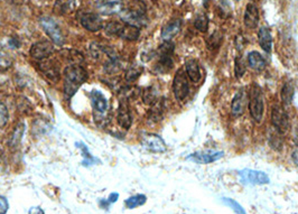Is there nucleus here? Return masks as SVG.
Wrapping results in <instances>:
<instances>
[{"instance_id": "1", "label": "nucleus", "mask_w": 298, "mask_h": 214, "mask_svg": "<svg viewBox=\"0 0 298 214\" xmlns=\"http://www.w3.org/2000/svg\"><path fill=\"white\" fill-rule=\"evenodd\" d=\"M64 93L72 97L87 80V72L79 64H71L64 70Z\"/></svg>"}, {"instance_id": "2", "label": "nucleus", "mask_w": 298, "mask_h": 214, "mask_svg": "<svg viewBox=\"0 0 298 214\" xmlns=\"http://www.w3.org/2000/svg\"><path fill=\"white\" fill-rule=\"evenodd\" d=\"M121 19L126 24L134 25L137 27H142L147 24L146 17V5L141 0H132L127 8L121 12Z\"/></svg>"}, {"instance_id": "3", "label": "nucleus", "mask_w": 298, "mask_h": 214, "mask_svg": "<svg viewBox=\"0 0 298 214\" xmlns=\"http://www.w3.org/2000/svg\"><path fill=\"white\" fill-rule=\"evenodd\" d=\"M91 104L93 108V117L98 126H106L108 124L109 102L100 91L93 90L90 93Z\"/></svg>"}, {"instance_id": "4", "label": "nucleus", "mask_w": 298, "mask_h": 214, "mask_svg": "<svg viewBox=\"0 0 298 214\" xmlns=\"http://www.w3.org/2000/svg\"><path fill=\"white\" fill-rule=\"evenodd\" d=\"M249 110L252 119L260 123L264 112V99L261 87L258 84H252L249 93Z\"/></svg>"}, {"instance_id": "5", "label": "nucleus", "mask_w": 298, "mask_h": 214, "mask_svg": "<svg viewBox=\"0 0 298 214\" xmlns=\"http://www.w3.org/2000/svg\"><path fill=\"white\" fill-rule=\"evenodd\" d=\"M173 52H174V44L170 41H166L161 47L158 48V62L156 64L155 70L158 73H167L173 68Z\"/></svg>"}, {"instance_id": "6", "label": "nucleus", "mask_w": 298, "mask_h": 214, "mask_svg": "<svg viewBox=\"0 0 298 214\" xmlns=\"http://www.w3.org/2000/svg\"><path fill=\"white\" fill-rule=\"evenodd\" d=\"M173 92L175 99L180 103L184 102L185 99L187 98L190 93V83L187 74L183 69H178L177 72L175 73L174 80H173Z\"/></svg>"}, {"instance_id": "7", "label": "nucleus", "mask_w": 298, "mask_h": 214, "mask_svg": "<svg viewBox=\"0 0 298 214\" xmlns=\"http://www.w3.org/2000/svg\"><path fill=\"white\" fill-rule=\"evenodd\" d=\"M40 23L43 30L46 33V35L51 38L54 44H56L58 46H62L65 38L62 34V30H61L59 26L56 24V21L49 17H42L40 19Z\"/></svg>"}, {"instance_id": "8", "label": "nucleus", "mask_w": 298, "mask_h": 214, "mask_svg": "<svg viewBox=\"0 0 298 214\" xmlns=\"http://www.w3.org/2000/svg\"><path fill=\"white\" fill-rule=\"evenodd\" d=\"M140 144L143 148L152 152L162 154L167 149L166 144L161 136L156 134H143L140 137Z\"/></svg>"}, {"instance_id": "9", "label": "nucleus", "mask_w": 298, "mask_h": 214, "mask_svg": "<svg viewBox=\"0 0 298 214\" xmlns=\"http://www.w3.org/2000/svg\"><path fill=\"white\" fill-rule=\"evenodd\" d=\"M239 177L242 183L251 185H263L269 183V176L260 171H252V169H242L239 172Z\"/></svg>"}, {"instance_id": "10", "label": "nucleus", "mask_w": 298, "mask_h": 214, "mask_svg": "<svg viewBox=\"0 0 298 214\" xmlns=\"http://www.w3.org/2000/svg\"><path fill=\"white\" fill-rule=\"evenodd\" d=\"M224 156L223 151L220 150H202V151H196L192 155L187 156V161H191L196 164H211L219 161Z\"/></svg>"}, {"instance_id": "11", "label": "nucleus", "mask_w": 298, "mask_h": 214, "mask_svg": "<svg viewBox=\"0 0 298 214\" xmlns=\"http://www.w3.org/2000/svg\"><path fill=\"white\" fill-rule=\"evenodd\" d=\"M272 124L278 134H285L289 127L288 116L284 108L276 106L272 112Z\"/></svg>"}, {"instance_id": "12", "label": "nucleus", "mask_w": 298, "mask_h": 214, "mask_svg": "<svg viewBox=\"0 0 298 214\" xmlns=\"http://www.w3.org/2000/svg\"><path fill=\"white\" fill-rule=\"evenodd\" d=\"M31 56L35 59H46L49 56L52 55L54 53V46L52 43L46 42V41H42L35 43L34 45L31 47Z\"/></svg>"}, {"instance_id": "13", "label": "nucleus", "mask_w": 298, "mask_h": 214, "mask_svg": "<svg viewBox=\"0 0 298 214\" xmlns=\"http://www.w3.org/2000/svg\"><path fill=\"white\" fill-rule=\"evenodd\" d=\"M248 100H249V97L245 89H240L235 93L231 102V112L234 117H240L245 113Z\"/></svg>"}, {"instance_id": "14", "label": "nucleus", "mask_w": 298, "mask_h": 214, "mask_svg": "<svg viewBox=\"0 0 298 214\" xmlns=\"http://www.w3.org/2000/svg\"><path fill=\"white\" fill-rule=\"evenodd\" d=\"M96 7L103 15H113L123 12L124 4L120 0H97Z\"/></svg>"}, {"instance_id": "15", "label": "nucleus", "mask_w": 298, "mask_h": 214, "mask_svg": "<svg viewBox=\"0 0 298 214\" xmlns=\"http://www.w3.org/2000/svg\"><path fill=\"white\" fill-rule=\"evenodd\" d=\"M81 25L89 32H98L103 28L102 18L98 14L86 13L81 16Z\"/></svg>"}, {"instance_id": "16", "label": "nucleus", "mask_w": 298, "mask_h": 214, "mask_svg": "<svg viewBox=\"0 0 298 214\" xmlns=\"http://www.w3.org/2000/svg\"><path fill=\"white\" fill-rule=\"evenodd\" d=\"M117 121L121 128L124 129H129L132 125V117H131V112L128 106V102L126 100L125 101H120L119 103V108H118V112H117Z\"/></svg>"}, {"instance_id": "17", "label": "nucleus", "mask_w": 298, "mask_h": 214, "mask_svg": "<svg viewBox=\"0 0 298 214\" xmlns=\"http://www.w3.org/2000/svg\"><path fill=\"white\" fill-rule=\"evenodd\" d=\"M244 23L248 28L253 29L256 28L259 23V10L255 4H248L245 16H244Z\"/></svg>"}, {"instance_id": "18", "label": "nucleus", "mask_w": 298, "mask_h": 214, "mask_svg": "<svg viewBox=\"0 0 298 214\" xmlns=\"http://www.w3.org/2000/svg\"><path fill=\"white\" fill-rule=\"evenodd\" d=\"M185 72L193 83H198L202 79L200 64L194 58H190L185 64Z\"/></svg>"}, {"instance_id": "19", "label": "nucleus", "mask_w": 298, "mask_h": 214, "mask_svg": "<svg viewBox=\"0 0 298 214\" xmlns=\"http://www.w3.org/2000/svg\"><path fill=\"white\" fill-rule=\"evenodd\" d=\"M38 68H40L41 72L46 76L48 80L53 82H56L59 80V70L57 65L55 64L53 61H45L38 64Z\"/></svg>"}, {"instance_id": "20", "label": "nucleus", "mask_w": 298, "mask_h": 214, "mask_svg": "<svg viewBox=\"0 0 298 214\" xmlns=\"http://www.w3.org/2000/svg\"><path fill=\"white\" fill-rule=\"evenodd\" d=\"M258 41L259 45L262 48V51L266 53H270L273 49V36L272 32L268 27H260V29L258 32Z\"/></svg>"}, {"instance_id": "21", "label": "nucleus", "mask_w": 298, "mask_h": 214, "mask_svg": "<svg viewBox=\"0 0 298 214\" xmlns=\"http://www.w3.org/2000/svg\"><path fill=\"white\" fill-rule=\"evenodd\" d=\"M182 27V20L180 19H175L169 21L167 25H165L162 29L161 33V37L164 42L170 41L172 38H174L176 35L178 34Z\"/></svg>"}, {"instance_id": "22", "label": "nucleus", "mask_w": 298, "mask_h": 214, "mask_svg": "<svg viewBox=\"0 0 298 214\" xmlns=\"http://www.w3.org/2000/svg\"><path fill=\"white\" fill-rule=\"evenodd\" d=\"M75 8V0H56L54 4V13L58 16H64L73 13Z\"/></svg>"}, {"instance_id": "23", "label": "nucleus", "mask_w": 298, "mask_h": 214, "mask_svg": "<svg viewBox=\"0 0 298 214\" xmlns=\"http://www.w3.org/2000/svg\"><path fill=\"white\" fill-rule=\"evenodd\" d=\"M139 35H140L139 27L125 23V24H123V27H121L118 36L120 38H123V40H125V41L134 42L139 38Z\"/></svg>"}, {"instance_id": "24", "label": "nucleus", "mask_w": 298, "mask_h": 214, "mask_svg": "<svg viewBox=\"0 0 298 214\" xmlns=\"http://www.w3.org/2000/svg\"><path fill=\"white\" fill-rule=\"evenodd\" d=\"M165 101L164 100H158L152 104V108L149 109L148 111V120L152 123H157L161 120L164 116V110H165Z\"/></svg>"}, {"instance_id": "25", "label": "nucleus", "mask_w": 298, "mask_h": 214, "mask_svg": "<svg viewBox=\"0 0 298 214\" xmlns=\"http://www.w3.org/2000/svg\"><path fill=\"white\" fill-rule=\"evenodd\" d=\"M248 64H249V67L251 69L258 71V72L264 70V68H266L267 65L266 59L262 57L260 53H258L256 51L250 52L249 54H248Z\"/></svg>"}, {"instance_id": "26", "label": "nucleus", "mask_w": 298, "mask_h": 214, "mask_svg": "<svg viewBox=\"0 0 298 214\" xmlns=\"http://www.w3.org/2000/svg\"><path fill=\"white\" fill-rule=\"evenodd\" d=\"M295 95V87L292 85L291 82L287 81L286 83L283 85V89H281V102H283L284 106H289L292 101V98H294Z\"/></svg>"}, {"instance_id": "27", "label": "nucleus", "mask_w": 298, "mask_h": 214, "mask_svg": "<svg viewBox=\"0 0 298 214\" xmlns=\"http://www.w3.org/2000/svg\"><path fill=\"white\" fill-rule=\"evenodd\" d=\"M76 147L80 148V150L82 151V156H83V162H82V165L84 166H91V165H95V164L99 163V159H97L96 157H93L89 149H87V147L83 144V142H76Z\"/></svg>"}, {"instance_id": "28", "label": "nucleus", "mask_w": 298, "mask_h": 214, "mask_svg": "<svg viewBox=\"0 0 298 214\" xmlns=\"http://www.w3.org/2000/svg\"><path fill=\"white\" fill-rule=\"evenodd\" d=\"M24 131H25V125L23 123H19L17 126H16L12 136H10L9 138V146H17L19 145V142L23 138V135H24Z\"/></svg>"}, {"instance_id": "29", "label": "nucleus", "mask_w": 298, "mask_h": 214, "mask_svg": "<svg viewBox=\"0 0 298 214\" xmlns=\"http://www.w3.org/2000/svg\"><path fill=\"white\" fill-rule=\"evenodd\" d=\"M208 17L205 13H200L196 15L195 20H194V26L197 30H200L201 33H205L207 32L208 28Z\"/></svg>"}, {"instance_id": "30", "label": "nucleus", "mask_w": 298, "mask_h": 214, "mask_svg": "<svg viewBox=\"0 0 298 214\" xmlns=\"http://www.w3.org/2000/svg\"><path fill=\"white\" fill-rule=\"evenodd\" d=\"M147 197L143 194H137L134 196H130L129 199H127L125 201V204L128 208H135L138 206H141L146 203Z\"/></svg>"}, {"instance_id": "31", "label": "nucleus", "mask_w": 298, "mask_h": 214, "mask_svg": "<svg viewBox=\"0 0 298 214\" xmlns=\"http://www.w3.org/2000/svg\"><path fill=\"white\" fill-rule=\"evenodd\" d=\"M158 100V95H157V91L154 89L153 86H149L147 89L143 90L142 92V101L145 102L146 104H149V106H152L153 103H155Z\"/></svg>"}, {"instance_id": "32", "label": "nucleus", "mask_w": 298, "mask_h": 214, "mask_svg": "<svg viewBox=\"0 0 298 214\" xmlns=\"http://www.w3.org/2000/svg\"><path fill=\"white\" fill-rule=\"evenodd\" d=\"M142 73V68L140 65L135 64V65H131V67L127 70L126 72V81L127 82H134L136 81Z\"/></svg>"}, {"instance_id": "33", "label": "nucleus", "mask_w": 298, "mask_h": 214, "mask_svg": "<svg viewBox=\"0 0 298 214\" xmlns=\"http://www.w3.org/2000/svg\"><path fill=\"white\" fill-rule=\"evenodd\" d=\"M121 27H123V24L118 23V21H110L104 26V32L109 36H118Z\"/></svg>"}, {"instance_id": "34", "label": "nucleus", "mask_w": 298, "mask_h": 214, "mask_svg": "<svg viewBox=\"0 0 298 214\" xmlns=\"http://www.w3.org/2000/svg\"><path fill=\"white\" fill-rule=\"evenodd\" d=\"M246 73V63L245 59L242 56H238L235 58V64H234V75L236 78L240 79Z\"/></svg>"}, {"instance_id": "35", "label": "nucleus", "mask_w": 298, "mask_h": 214, "mask_svg": "<svg viewBox=\"0 0 298 214\" xmlns=\"http://www.w3.org/2000/svg\"><path fill=\"white\" fill-rule=\"evenodd\" d=\"M221 42H222V35H221L219 32H215L214 34H212L208 37V40L206 42V46L208 49L213 51V49L218 48L220 46Z\"/></svg>"}, {"instance_id": "36", "label": "nucleus", "mask_w": 298, "mask_h": 214, "mask_svg": "<svg viewBox=\"0 0 298 214\" xmlns=\"http://www.w3.org/2000/svg\"><path fill=\"white\" fill-rule=\"evenodd\" d=\"M9 120L8 109L4 103L0 102V128H4Z\"/></svg>"}, {"instance_id": "37", "label": "nucleus", "mask_w": 298, "mask_h": 214, "mask_svg": "<svg viewBox=\"0 0 298 214\" xmlns=\"http://www.w3.org/2000/svg\"><path fill=\"white\" fill-rule=\"evenodd\" d=\"M223 202L225 203V204H228L229 206L232 207V210L235 211L236 213H246L245 208L242 207L238 202H235L234 200H232V199H225V197H224Z\"/></svg>"}, {"instance_id": "38", "label": "nucleus", "mask_w": 298, "mask_h": 214, "mask_svg": "<svg viewBox=\"0 0 298 214\" xmlns=\"http://www.w3.org/2000/svg\"><path fill=\"white\" fill-rule=\"evenodd\" d=\"M9 207L8 201L6 200V197L0 196V213H6Z\"/></svg>"}, {"instance_id": "39", "label": "nucleus", "mask_w": 298, "mask_h": 214, "mask_svg": "<svg viewBox=\"0 0 298 214\" xmlns=\"http://www.w3.org/2000/svg\"><path fill=\"white\" fill-rule=\"evenodd\" d=\"M118 197H119V194L118 193H111V194H110L109 197H108V201H109L110 204H111V203L117 202L118 201Z\"/></svg>"}, {"instance_id": "40", "label": "nucleus", "mask_w": 298, "mask_h": 214, "mask_svg": "<svg viewBox=\"0 0 298 214\" xmlns=\"http://www.w3.org/2000/svg\"><path fill=\"white\" fill-rule=\"evenodd\" d=\"M29 214H44V210H42V208L40 206H35V207H32L29 212Z\"/></svg>"}, {"instance_id": "41", "label": "nucleus", "mask_w": 298, "mask_h": 214, "mask_svg": "<svg viewBox=\"0 0 298 214\" xmlns=\"http://www.w3.org/2000/svg\"><path fill=\"white\" fill-rule=\"evenodd\" d=\"M9 44H10V46L14 47V48L19 47V42H18V40H17V38H16V37H13L12 40L9 41Z\"/></svg>"}, {"instance_id": "42", "label": "nucleus", "mask_w": 298, "mask_h": 214, "mask_svg": "<svg viewBox=\"0 0 298 214\" xmlns=\"http://www.w3.org/2000/svg\"><path fill=\"white\" fill-rule=\"evenodd\" d=\"M291 158H292V161H294L295 165L298 166V149H295L294 151H292V154H291Z\"/></svg>"}, {"instance_id": "43", "label": "nucleus", "mask_w": 298, "mask_h": 214, "mask_svg": "<svg viewBox=\"0 0 298 214\" xmlns=\"http://www.w3.org/2000/svg\"><path fill=\"white\" fill-rule=\"evenodd\" d=\"M172 2H177V0H172Z\"/></svg>"}]
</instances>
